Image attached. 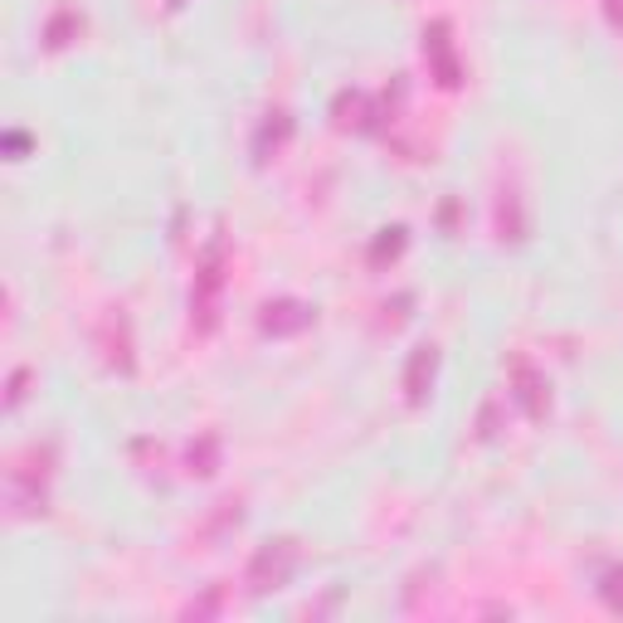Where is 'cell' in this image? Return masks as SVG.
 <instances>
[{"instance_id":"6da1fadb","label":"cell","mask_w":623,"mask_h":623,"mask_svg":"<svg viewBox=\"0 0 623 623\" xmlns=\"http://www.w3.org/2000/svg\"><path fill=\"white\" fill-rule=\"evenodd\" d=\"M293 565H297L293 541H268V546L254 556V565H249V585L254 589H278L288 575H293Z\"/></svg>"},{"instance_id":"7a4b0ae2","label":"cell","mask_w":623,"mask_h":623,"mask_svg":"<svg viewBox=\"0 0 623 623\" xmlns=\"http://www.w3.org/2000/svg\"><path fill=\"white\" fill-rule=\"evenodd\" d=\"M219 288H225V244H209L205 249V264H200L195 274V297H190V307H195L200 327H209L215 321V297Z\"/></svg>"},{"instance_id":"3957f363","label":"cell","mask_w":623,"mask_h":623,"mask_svg":"<svg viewBox=\"0 0 623 623\" xmlns=\"http://www.w3.org/2000/svg\"><path fill=\"white\" fill-rule=\"evenodd\" d=\"M511 385H517V399H521V405H526V415H531V419H541V415H546L550 385H546V376H541V370L531 366L526 356H517V360H511Z\"/></svg>"},{"instance_id":"277c9868","label":"cell","mask_w":623,"mask_h":623,"mask_svg":"<svg viewBox=\"0 0 623 623\" xmlns=\"http://www.w3.org/2000/svg\"><path fill=\"white\" fill-rule=\"evenodd\" d=\"M424 54H429V64H434L438 84H458V78H463V68H458L454 39H448V25H444V20H438V25H429V35H424Z\"/></svg>"},{"instance_id":"5b68a950","label":"cell","mask_w":623,"mask_h":623,"mask_svg":"<svg viewBox=\"0 0 623 623\" xmlns=\"http://www.w3.org/2000/svg\"><path fill=\"white\" fill-rule=\"evenodd\" d=\"M307 321H312V307H303V303H268L264 307L268 331H297V327H307Z\"/></svg>"},{"instance_id":"8992f818","label":"cell","mask_w":623,"mask_h":623,"mask_svg":"<svg viewBox=\"0 0 623 623\" xmlns=\"http://www.w3.org/2000/svg\"><path fill=\"white\" fill-rule=\"evenodd\" d=\"M429 376H434V346H419V351H415V360H409V376H405L409 399H424Z\"/></svg>"},{"instance_id":"52a82bcc","label":"cell","mask_w":623,"mask_h":623,"mask_svg":"<svg viewBox=\"0 0 623 623\" xmlns=\"http://www.w3.org/2000/svg\"><path fill=\"white\" fill-rule=\"evenodd\" d=\"M215 463H219V438L200 434L195 444H190V468H195V472H215Z\"/></svg>"},{"instance_id":"ba28073f","label":"cell","mask_w":623,"mask_h":623,"mask_svg":"<svg viewBox=\"0 0 623 623\" xmlns=\"http://www.w3.org/2000/svg\"><path fill=\"white\" fill-rule=\"evenodd\" d=\"M336 117H341V123H366V98H360V93H341L336 98Z\"/></svg>"},{"instance_id":"9c48e42d","label":"cell","mask_w":623,"mask_h":623,"mask_svg":"<svg viewBox=\"0 0 623 623\" xmlns=\"http://www.w3.org/2000/svg\"><path fill=\"white\" fill-rule=\"evenodd\" d=\"M605 599H609V609L623 614V570H609L605 575Z\"/></svg>"},{"instance_id":"30bf717a","label":"cell","mask_w":623,"mask_h":623,"mask_svg":"<svg viewBox=\"0 0 623 623\" xmlns=\"http://www.w3.org/2000/svg\"><path fill=\"white\" fill-rule=\"evenodd\" d=\"M78 25V15H74V10H64V15H54V25H49V44H64V35H68V29H74Z\"/></svg>"},{"instance_id":"8fae6325","label":"cell","mask_w":623,"mask_h":623,"mask_svg":"<svg viewBox=\"0 0 623 623\" xmlns=\"http://www.w3.org/2000/svg\"><path fill=\"white\" fill-rule=\"evenodd\" d=\"M215 605H219V595H205V599H200V605H190V614L200 619V614H209V609H215Z\"/></svg>"},{"instance_id":"7c38bea8","label":"cell","mask_w":623,"mask_h":623,"mask_svg":"<svg viewBox=\"0 0 623 623\" xmlns=\"http://www.w3.org/2000/svg\"><path fill=\"white\" fill-rule=\"evenodd\" d=\"M609 15H614L619 25H623V0H609Z\"/></svg>"}]
</instances>
